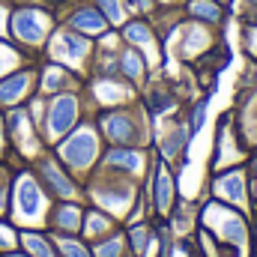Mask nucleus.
<instances>
[{"label":"nucleus","mask_w":257,"mask_h":257,"mask_svg":"<svg viewBox=\"0 0 257 257\" xmlns=\"http://www.w3.org/2000/svg\"><path fill=\"white\" fill-rule=\"evenodd\" d=\"M93 150H96L93 138H90L87 132H81L78 138H72V144H66L63 156L69 159V162H75V165H87V162H90V156H93Z\"/></svg>","instance_id":"1"},{"label":"nucleus","mask_w":257,"mask_h":257,"mask_svg":"<svg viewBox=\"0 0 257 257\" xmlns=\"http://www.w3.org/2000/svg\"><path fill=\"white\" fill-rule=\"evenodd\" d=\"M15 33H18L21 39H36V36H39V27H36V21H33V12H18V18H15Z\"/></svg>","instance_id":"2"},{"label":"nucleus","mask_w":257,"mask_h":257,"mask_svg":"<svg viewBox=\"0 0 257 257\" xmlns=\"http://www.w3.org/2000/svg\"><path fill=\"white\" fill-rule=\"evenodd\" d=\"M75 105L69 102V99H60L57 105H54V117H51V123H54V128L57 132H63L69 123H72V117H75V111H72Z\"/></svg>","instance_id":"3"},{"label":"nucleus","mask_w":257,"mask_h":257,"mask_svg":"<svg viewBox=\"0 0 257 257\" xmlns=\"http://www.w3.org/2000/svg\"><path fill=\"white\" fill-rule=\"evenodd\" d=\"M75 24L84 27V30H102L105 21H102L99 12H78V15H75Z\"/></svg>","instance_id":"4"},{"label":"nucleus","mask_w":257,"mask_h":257,"mask_svg":"<svg viewBox=\"0 0 257 257\" xmlns=\"http://www.w3.org/2000/svg\"><path fill=\"white\" fill-rule=\"evenodd\" d=\"M192 12H197L200 18H215V15H218V9L209 6V3H192Z\"/></svg>","instance_id":"5"},{"label":"nucleus","mask_w":257,"mask_h":257,"mask_svg":"<svg viewBox=\"0 0 257 257\" xmlns=\"http://www.w3.org/2000/svg\"><path fill=\"white\" fill-rule=\"evenodd\" d=\"M168 197H171V180H168V174L159 180V203L162 206H168Z\"/></svg>","instance_id":"6"},{"label":"nucleus","mask_w":257,"mask_h":257,"mask_svg":"<svg viewBox=\"0 0 257 257\" xmlns=\"http://www.w3.org/2000/svg\"><path fill=\"white\" fill-rule=\"evenodd\" d=\"M102 6H105V12H108V18H114V21H120V3H117V0H102Z\"/></svg>","instance_id":"7"},{"label":"nucleus","mask_w":257,"mask_h":257,"mask_svg":"<svg viewBox=\"0 0 257 257\" xmlns=\"http://www.w3.org/2000/svg\"><path fill=\"white\" fill-rule=\"evenodd\" d=\"M126 69L132 72V75H138V69H141V66H138V57H135V54H128V57H126Z\"/></svg>","instance_id":"8"}]
</instances>
